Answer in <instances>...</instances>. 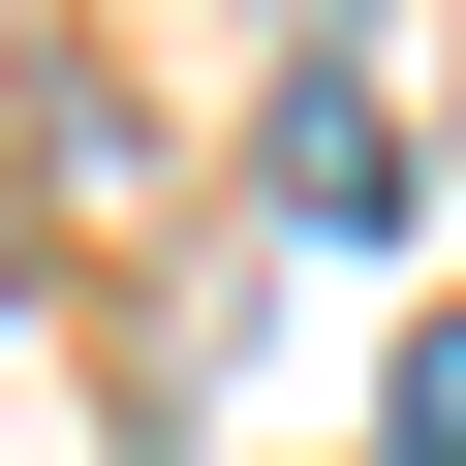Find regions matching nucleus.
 Segmentation results:
<instances>
[{
	"label": "nucleus",
	"mask_w": 466,
	"mask_h": 466,
	"mask_svg": "<svg viewBox=\"0 0 466 466\" xmlns=\"http://www.w3.org/2000/svg\"><path fill=\"white\" fill-rule=\"evenodd\" d=\"M404 466H466V311H435V342H404Z\"/></svg>",
	"instance_id": "obj_1"
}]
</instances>
